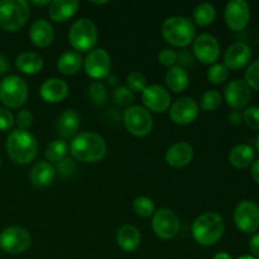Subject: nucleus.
<instances>
[{
    "label": "nucleus",
    "mask_w": 259,
    "mask_h": 259,
    "mask_svg": "<svg viewBox=\"0 0 259 259\" xmlns=\"http://www.w3.org/2000/svg\"><path fill=\"white\" fill-rule=\"evenodd\" d=\"M106 78H108V83H109V85H110V86H115V85H116V81H118V80H116L115 76L109 75Z\"/></svg>",
    "instance_id": "obj_50"
},
{
    "label": "nucleus",
    "mask_w": 259,
    "mask_h": 259,
    "mask_svg": "<svg viewBox=\"0 0 259 259\" xmlns=\"http://www.w3.org/2000/svg\"><path fill=\"white\" fill-rule=\"evenodd\" d=\"M164 81H166L167 88L175 94L184 93L190 85V77L187 71L177 65L167 71Z\"/></svg>",
    "instance_id": "obj_28"
},
{
    "label": "nucleus",
    "mask_w": 259,
    "mask_h": 259,
    "mask_svg": "<svg viewBox=\"0 0 259 259\" xmlns=\"http://www.w3.org/2000/svg\"><path fill=\"white\" fill-rule=\"evenodd\" d=\"M99 33L95 23L88 18L76 20L68 32V42L71 47L78 52H90L98 43Z\"/></svg>",
    "instance_id": "obj_6"
},
{
    "label": "nucleus",
    "mask_w": 259,
    "mask_h": 259,
    "mask_svg": "<svg viewBox=\"0 0 259 259\" xmlns=\"http://www.w3.org/2000/svg\"><path fill=\"white\" fill-rule=\"evenodd\" d=\"M9 60L4 55H0V75H4L9 71Z\"/></svg>",
    "instance_id": "obj_47"
},
{
    "label": "nucleus",
    "mask_w": 259,
    "mask_h": 259,
    "mask_svg": "<svg viewBox=\"0 0 259 259\" xmlns=\"http://www.w3.org/2000/svg\"><path fill=\"white\" fill-rule=\"evenodd\" d=\"M252 50L245 42H235L224 53V65L228 70H240L249 63Z\"/></svg>",
    "instance_id": "obj_18"
},
{
    "label": "nucleus",
    "mask_w": 259,
    "mask_h": 259,
    "mask_svg": "<svg viewBox=\"0 0 259 259\" xmlns=\"http://www.w3.org/2000/svg\"><path fill=\"white\" fill-rule=\"evenodd\" d=\"M15 66L25 75H35L43 68V58L37 52H22L15 58Z\"/></svg>",
    "instance_id": "obj_26"
},
{
    "label": "nucleus",
    "mask_w": 259,
    "mask_h": 259,
    "mask_svg": "<svg viewBox=\"0 0 259 259\" xmlns=\"http://www.w3.org/2000/svg\"><path fill=\"white\" fill-rule=\"evenodd\" d=\"M29 95V89L24 78L9 75L0 81V101L7 109H18L23 106Z\"/></svg>",
    "instance_id": "obj_7"
},
{
    "label": "nucleus",
    "mask_w": 259,
    "mask_h": 259,
    "mask_svg": "<svg viewBox=\"0 0 259 259\" xmlns=\"http://www.w3.org/2000/svg\"><path fill=\"white\" fill-rule=\"evenodd\" d=\"M250 175H252L253 180L255 181V184L259 185V159L252 163V168H250Z\"/></svg>",
    "instance_id": "obj_48"
},
{
    "label": "nucleus",
    "mask_w": 259,
    "mask_h": 259,
    "mask_svg": "<svg viewBox=\"0 0 259 259\" xmlns=\"http://www.w3.org/2000/svg\"><path fill=\"white\" fill-rule=\"evenodd\" d=\"M78 8L77 0H53L50 3L48 15L55 23H65L77 13Z\"/></svg>",
    "instance_id": "obj_22"
},
{
    "label": "nucleus",
    "mask_w": 259,
    "mask_h": 259,
    "mask_svg": "<svg viewBox=\"0 0 259 259\" xmlns=\"http://www.w3.org/2000/svg\"><path fill=\"white\" fill-rule=\"evenodd\" d=\"M152 229L159 239H172L176 237L180 230V220L172 210L162 207L153 214Z\"/></svg>",
    "instance_id": "obj_12"
},
{
    "label": "nucleus",
    "mask_w": 259,
    "mask_h": 259,
    "mask_svg": "<svg viewBox=\"0 0 259 259\" xmlns=\"http://www.w3.org/2000/svg\"><path fill=\"white\" fill-rule=\"evenodd\" d=\"M228 120L232 125L239 126L243 123V113H240L239 110L230 111V114L228 115Z\"/></svg>",
    "instance_id": "obj_46"
},
{
    "label": "nucleus",
    "mask_w": 259,
    "mask_h": 259,
    "mask_svg": "<svg viewBox=\"0 0 259 259\" xmlns=\"http://www.w3.org/2000/svg\"><path fill=\"white\" fill-rule=\"evenodd\" d=\"M217 18V10L210 3H201L194 10V22L199 27H207Z\"/></svg>",
    "instance_id": "obj_30"
},
{
    "label": "nucleus",
    "mask_w": 259,
    "mask_h": 259,
    "mask_svg": "<svg viewBox=\"0 0 259 259\" xmlns=\"http://www.w3.org/2000/svg\"><path fill=\"white\" fill-rule=\"evenodd\" d=\"M83 61L81 56L75 51H66L58 57L57 68L61 73L67 76L76 75L82 67Z\"/></svg>",
    "instance_id": "obj_29"
},
{
    "label": "nucleus",
    "mask_w": 259,
    "mask_h": 259,
    "mask_svg": "<svg viewBox=\"0 0 259 259\" xmlns=\"http://www.w3.org/2000/svg\"><path fill=\"white\" fill-rule=\"evenodd\" d=\"M68 151V144L67 142L63 141V139H55V141L51 142L48 144L47 149H46V158H47V162L50 163H57L61 159H63L67 154Z\"/></svg>",
    "instance_id": "obj_31"
},
{
    "label": "nucleus",
    "mask_w": 259,
    "mask_h": 259,
    "mask_svg": "<svg viewBox=\"0 0 259 259\" xmlns=\"http://www.w3.org/2000/svg\"><path fill=\"white\" fill-rule=\"evenodd\" d=\"M255 148H257V151L259 152V134L257 136V138H255Z\"/></svg>",
    "instance_id": "obj_52"
},
{
    "label": "nucleus",
    "mask_w": 259,
    "mask_h": 259,
    "mask_svg": "<svg viewBox=\"0 0 259 259\" xmlns=\"http://www.w3.org/2000/svg\"><path fill=\"white\" fill-rule=\"evenodd\" d=\"M29 4L25 0H0V29L18 32L28 22Z\"/></svg>",
    "instance_id": "obj_5"
},
{
    "label": "nucleus",
    "mask_w": 259,
    "mask_h": 259,
    "mask_svg": "<svg viewBox=\"0 0 259 259\" xmlns=\"http://www.w3.org/2000/svg\"><path fill=\"white\" fill-rule=\"evenodd\" d=\"M250 18L249 5L244 0H230L224 10V19L228 28L242 32L247 28Z\"/></svg>",
    "instance_id": "obj_15"
},
{
    "label": "nucleus",
    "mask_w": 259,
    "mask_h": 259,
    "mask_svg": "<svg viewBox=\"0 0 259 259\" xmlns=\"http://www.w3.org/2000/svg\"><path fill=\"white\" fill-rule=\"evenodd\" d=\"M70 153L73 159L83 163H95L106 156L108 146L100 134L94 132H81L70 142Z\"/></svg>",
    "instance_id": "obj_1"
},
{
    "label": "nucleus",
    "mask_w": 259,
    "mask_h": 259,
    "mask_svg": "<svg viewBox=\"0 0 259 259\" xmlns=\"http://www.w3.org/2000/svg\"><path fill=\"white\" fill-rule=\"evenodd\" d=\"M39 95L43 101L48 104H57L65 100L68 95V85L65 80L52 77L40 85Z\"/></svg>",
    "instance_id": "obj_19"
},
{
    "label": "nucleus",
    "mask_w": 259,
    "mask_h": 259,
    "mask_svg": "<svg viewBox=\"0 0 259 259\" xmlns=\"http://www.w3.org/2000/svg\"><path fill=\"white\" fill-rule=\"evenodd\" d=\"M195 56L194 53L190 52L189 50H182L180 51V53H177V63L180 67H182L184 70L187 71V68L192 67L194 66Z\"/></svg>",
    "instance_id": "obj_44"
},
{
    "label": "nucleus",
    "mask_w": 259,
    "mask_h": 259,
    "mask_svg": "<svg viewBox=\"0 0 259 259\" xmlns=\"http://www.w3.org/2000/svg\"><path fill=\"white\" fill-rule=\"evenodd\" d=\"M233 220L240 232L255 233L259 229V206L252 200L239 202L233 214Z\"/></svg>",
    "instance_id": "obj_11"
},
{
    "label": "nucleus",
    "mask_w": 259,
    "mask_h": 259,
    "mask_svg": "<svg viewBox=\"0 0 259 259\" xmlns=\"http://www.w3.org/2000/svg\"><path fill=\"white\" fill-rule=\"evenodd\" d=\"M223 98L219 91L207 90L202 94L200 99V109L204 111H215L222 105Z\"/></svg>",
    "instance_id": "obj_32"
},
{
    "label": "nucleus",
    "mask_w": 259,
    "mask_h": 259,
    "mask_svg": "<svg viewBox=\"0 0 259 259\" xmlns=\"http://www.w3.org/2000/svg\"><path fill=\"white\" fill-rule=\"evenodd\" d=\"M142 235L134 225H123L116 233V243L124 252H133L139 247Z\"/></svg>",
    "instance_id": "obj_25"
},
{
    "label": "nucleus",
    "mask_w": 259,
    "mask_h": 259,
    "mask_svg": "<svg viewBox=\"0 0 259 259\" xmlns=\"http://www.w3.org/2000/svg\"><path fill=\"white\" fill-rule=\"evenodd\" d=\"M243 121L253 131H259V108L249 106L243 111Z\"/></svg>",
    "instance_id": "obj_40"
},
{
    "label": "nucleus",
    "mask_w": 259,
    "mask_h": 259,
    "mask_svg": "<svg viewBox=\"0 0 259 259\" xmlns=\"http://www.w3.org/2000/svg\"><path fill=\"white\" fill-rule=\"evenodd\" d=\"M83 68L89 77L99 81L106 78L110 75L111 70V58L108 51L104 48H94L83 61Z\"/></svg>",
    "instance_id": "obj_10"
},
{
    "label": "nucleus",
    "mask_w": 259,
    "mask_h": 259,
    "mask_svg": "<svg viewBox=\"0 0 259 259\" xmlns=\"http://www.w3.org/2000/svg\"><path fill=\"white\" fill-rule=\"evenodd\" d=\"M0 166H2V158H0Z\"/></svg>",
    "instance_id": "obj_54"
},
{
    "label": "nucleus",
    "mask_w": 259,
    "mask_h": 259,
    "mask_svg": "<svg viewBox=\"0 0 259 259\" xmlns=\"http://www.w3.org/2000/svg\"><path fill=\"white\" fill-rule=\"evenodd\" d=\"M238 259H255V258L252 257V255H243V257H240Z\"/></svg>",
    "instance_id": "obj_53"
},
{
    "label": "nucleus",
    "mask_w": 259,
    "mask_h": 259,
    "mask_svg": "<svg viewBox=\"0 0 259 259\" xmlns=\"http://www.w3.org/2000/svg\"><path fill=\"white\" fill-rule=\"evenodd\" d=\"M194 158V148L186 142H177L167 149L164 154L167 164L174 168H182L187 166Z\"/></svg>",
    "instance_id": "obj_20"
},
{
    "label": "nucleus",
    "mask_w": 259,
    "mask_h": 259,
    "mask_svg": "<svg viewBox=\"0 0 259 259\" xmlns=\"http://www.w3.org/2000/svg\"><path fill=\"white\" fill-rule=\"evenodd\" d=\"M56 168L47 161H39L30 168L29 179L35 187L50 186L56 179Z\"/></svg>",
    "instance_id": "obj_24"
},
{
    "label": "nucleus",
    "mask_w": 259,
    "mask_h": 259,
    "mask_svg": "<svg viewBox=\"0 0 259 259\" xmlns=\"http://www.w3.org/2000/svg\"><path fill=\"white\" fill-rule=\"evenodd\" d=\"M228 76H229V70L225 67L224 63H214V65L210 66L206 72L207 80L214 85L224 83L228 80Z\"/></svg>",
    "instance_id": "obj_34"
},
{
    "label": "nucleus",
    "mask_w": 259,
    "mask_h": 259,
    "mask_svg": "<svg viewBox=\"0 0 259 259\" xmlns=\"http://www.w3.org/2000/svg\"><path fill=\"white\" fill-rule=\"evenodd\" d=\"M133 210L138 217L149 218L156 212L153 200L147 196H138L133 201Z\"/></svg>",
    "instance_id": "obj_33"
},
{
    "label": "nucleus",
    "mask_w": 259,
    "mask_h": 259,
    "mask_svg": "<svg viewBox=\"0 0 259 259\" xmlns=\"http://www.w3.org/2000/svg\"><path fill=\"white\" fill-rule=\"evenodd\" d=\"M245 82L250 89L259 91V60L253 61L245 70Z\"/></svg>",
    "instance_id": "obj_39"
},
{
    "label": "nucleus",
    "mask_w": 259,
    "mask_h": 259,
    "mask_svg": "<svg viewBox=\"0 0 259 259\" xmlns=\"http://www.w3.org/2000/svg\"><path fill=\"white\" fill-rule=\"evenodd\" d=\"M214 259H233L232 255L228 254L227 252H219L218 254H215Z\"/></svg>",
    "instance_id": "obj_49"
},
{
    "label": "nucleus",
    "mask_w": 259,
    "mask_h": 259,
    "mask_svg": "<svg viewBox=\"0 0 259 259\" xmlns=\"http://www.w3.org/2000/svg\"><path fill=\"white\" fill-rule=\"evenodd\" d=\"M158 61L164 67H174L177 65V52H175L171 48H164L159 52Z\"/></svg>",
    "instance_id": "obj_42"
},
{
    "label": "nucleus",
    "mask_w": 259,
    "mask_h": 259,
    "mask_svg": "<svg viewBox=\"0 0 259 259\" xmlns=\"http://www.w3.org/2000/svg\"><path fill=\"white\" fill-rule=\"evenodd\" d=\"M88 94L90 100L95 105H104L108 99V91H106L105 85L100 81H94L90 83L88 89Z\"/></svg>",
    "instance_id": "obj_35"
},
{
    "label": "nucleus",
    "mask_w": 259,
    "mask_h": 259,
    "mask_svg": "<svg viewBox=\"0 0 259 259\" xmlns=\"http://www.w3.org/2000/svg\"><path fill=\"white\" fill-rule=\"evenodd\" d=\"M192 53L200 62L205 65H214L220 57L219 40L209 33H202L192 42Z\"/></svg>",
    "instance_id": "obj_13"
},
{
    "label": "nucleus",
    "mask_w": 259,
    "mask_h": 259,
    "mask_svg": "<svg viewBox=\"0 0 259 259\" xmlns=\"http://www.w3.org/2000/svg\"><path fill=\"white\" fill-rule=\"evenodd\" d=\"M224 98L228 105L234 110L244 109L252 99V89L244 80L235 78L225 86Z\"/></svg>",
    "instance_id": "obj_17"
},
{
    "label": "nucleus",
    "mask_w": 259,
    "mask_h": 259,
    "mask_svg": "<svg viewBox=\"0 0 259 259\" xmlns=\"http://www.w3.org/2000/svg\"><path fill=\"white\" fill-rule=\"evenodd\" d=\"M14 123L17 124L18 129L20 131H28L33 124V114L28 109H22L17 113Z\"/></svg>",
    "instance_id": "obj_41"
},
{
    "label": "nucleus",
    "mask_w": 259,
    "mask_h": 259,
    "mask_svg": "<svg viewBox=\"0 0 259 259\" xmlns=\"http://www.w3.org/2000/svg\"><path fill=\"white\" fill-rule=\"evenodd\" d=\"M144 108L153 113H164L171 106V95L168 90L161 85H148L142 93Z\"/></svg>",
    "instance_id": "obj_16"
},
{
    "label": "nucleus",
    "mask_w": 259,
    "mask_h": 259,
    "mask_svg": "<svg viewBox=\"0 0 259 259\" xmlns=\"http://www.w3.org/2000/svg\"><path fill=\"white\" fill-rule=\"evenodd\" d=\"M249 249L252 257L259 259V234H253L249 240Z\"/></svg>",
    "instance_id": "obj_45"
},
{
    "label": "nucleus",
    "mask_w": 259,
    "mask_h": 259,
    "mask_svg": "<svg viewBox=\"0 0 259 259\" xmlns=\"http://www.w3.org/2000/svg\"><path fill=\"white\" fill-rule=\"evenodd\" d=\"M148 86L147 83V77L139 71H133L126 77V88L132 91V93H143L144 89Z\"/></svg>",
    "instance_id": "obj_36"
},
{
    "label": "nucleus",
    "mask_w": 259,
    "mask_h": 259,
    "mask_svg": "<svg viewBox=\"0 0 259 259\" xmlns=\"http://www.w3.org/2000/svg\"><path fill=\"white\" fill-rule=\"evenodd\" d=\"M29 39L35 47L46 48L55 39V29L46 19H38L30 25Z\"/></svg>",
    "instance_id": "obj_21"
},
{
    "label": "nucleus",
    "mask_w": 259,
    "mask_h": 259,
    "mask_svg": "<svg viewBox=\"0 0 259 259\" xmlns=\"http://www.w3.org/2000/svg\"><path fill=\"white\" fill-rule=\"evenodd\" d=\"M224 219L218 212L207 211L199 215L192 224L191 233L200 245L210 247L222 239L224 234Z\"/></svg>",
    "instance_id": "obj_3"
},
{
    "label": "nucleus",
    "mask_w": 259,
    "mask_h": 259,
    "mask_svg": "<svg viewBox=\"0 0 259 259\" xmlns=\"http://www.w3.org/2000/svg\"><path fill=\"white\" fill-rule=\"evenodd\" d=\"M199 104L189 96L177 99L169 106V118L177 125H189L194 123L199 116Z\"/></svg>",
    "instance_id": "obj_14"
},
{
    "label": "nucleus",
    "mask_w": 259,
    "mask_h": 259,
    "mask_svg": "<svg viewBox=\"0 0 259 259\" xmlns=\"http://www.w3.org/2000/svg\"><path fill=\"white\" fill-rule=\"evenodd\" d=\"M33 4L34 5H50V2H48V0H46V2H33Z\"/></svg>",
    "instance_id": "obj_51"
},
{
    "label": "nucleus",
    "mask_w": 259,
    "mask_h": 259,
    "mask_svg": "<svg viewBox=\"0 0 259 259\" xmlns=\"http://www.w3.org/2000/svg\"><path fill=\"white\" fill-rule=\"evenodd\" d=\"M113 98L114 101H115L119 106H128L129 108V106H132V104H133L136 96H134V94L132 93L126 86H119V88H116L115 90H114Z\"/></svg>",
    "instance_id": "obj_37"
},
{
    "label": "nucleus",
    "mask_w": 259,
    "mask_h": 259,
    "mask_svg": "<svg viewBox=\"0 0 259 259\" xmlns=\"http://www.w3.org/2000/svg\"><path fill=\"white\" fill-rule=\"evenodd\" d=\"M161 33L168 45L179 48H186L196 38V27L189 18L169 17L162 23Z\"/></svg>",
    "instance_id": "obj_4"
},
{
    "label": "nucleus",
    "mask_w": 259,
    "mask_h": 259,
    "mask_svg": "<svg viewBox=\"0 0 259 259\" xmlns=\"http://www.w3.org/2000/svg\"><path fill=\"white\" fill-rule=\"evenodd\" d=\"M30 244V233L22 227H9L0 233V248L9 254H22Z\"/></svg>",
    "instance_id": "obj_9"
},
{
    "label": "nucleus",
    "mask_w": 259,
    "mask_h": 259,
    "mask_svg": "<svg viewBox=\"0 0 259 259\" xmlns=\"http://www.w3.org/2000/svg\"><path fill=\"white\" fill-rule=\"evenodd\" d=\"M123 121L126 131L134 137H146L153 129V119L146 108L139 105H132L125 109L123 114Z\"/></svg>",
    "instance_id": "obj_8"
},
{
    "label": "nucleus",
    "mask_w": 259,
    "mask_h": 259,
    "mask_svg": "<svg viewBox=\"0 0 259 259\" xmlns=\"http://www.w3.org/2000/svg\"><path fill=\"white\" fill-rule=\"evenodd\" d=\"M14 125V116L10 113L9 109L0 106V131H10Z\"/></svg>",
    "instance_id": "obj_43"
},
{
    "label": "nucleus",
    "mask_w": 259,
    "mask_h": 259,
    "mask_svg": "<svg viewBox=\"0 0 259 259\" xmlns=\"http://www.w3.org/2000/svg\"><path fill=\"white\" fill-rule=\"evenodd\" d=\"M55 168L56 174H58L63 179H68V177H72L75 175L77 167H76L75 159L70 158V157H65L60 162H57V166Z\"/></svg>",
    "instance_id": "obj_38"
},
{
    "label": "nucleus",
    "mask_w": 259,
    "mask_h": 259,
    "mask_svg": "<svg viewBox=\"0 0 259 259\" xmlns=\"http://www.w3.org/2000/svg\"><path fill=\"white\" fill-rule=\"evenodd\" d=\"M254 149L249 144H238L230 151L229 163L238 169H244L254 162Z\"/></svg>",
    "instance_id": "obj_27"
},
{
    "label": "nucleus",
    "mask_w": 259,
    "mask_h": 259,
    "mask_svg": "<svg viewBox=\"0 0 259 259\" xmlns=\"http://www.w3.org/2000/svg\"><path fill=\"white\" fill-rule=\"evenodd\" d=\"M7 152L14 163L29 164L37 157L38 142L30 132L15 129L7 138Z\"/></svg>",
    "instance_id": "obj_2"
},
{
    "label": "nucleus",
    "mask_w": 259,
    "mask_h": 259,
    "mask_svg": "<svg viewBox=\"0 0 259 259\" xmlns=\"http://www.w3.org/2000/svg\"><path fill=\"white\" fill-rule=\"evenodd\" d=\"M80 129V116L75 110L62 111L57 118V133L61 139H72Z\"/></svg>",
    "instance_id": "obj_23"
}]
</instances>
